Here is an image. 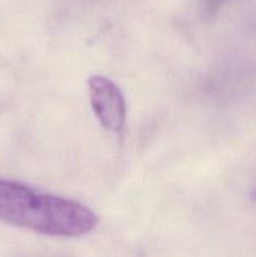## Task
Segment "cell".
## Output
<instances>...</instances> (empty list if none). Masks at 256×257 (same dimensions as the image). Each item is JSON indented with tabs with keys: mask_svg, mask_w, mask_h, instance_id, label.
Returning a JSON list of instances; mask_svg holds the SVG:
<instances>
[{
	"mask_svg": "<svg viewBox=\"0 0 256 257\" xmlns=\"http://www.w3.org/2000/svg\"><path fill=\"white\" fill-rule=\"evenodd\" d=\"M0 221L42 235L79 237L94 230L98 217L77 201L0 180Z\"/></svg>",
	"mask_w": 256,
	"mask_h": 257,
	"instance_id": "1",
	"label": "cell"
},
{
	"mask_svg": "<svg viewBox=\"0 0 256 257\" xmlns=\"http://www.w3.org/2000/svg\"><path fill=\"white\" fill-rule=\"evenodd\" d=\"M92 109L100 124L110 132H120L124 127L125 100L119 88L103 75H92L88 80Z\"/></svg>",
	"mask_w": 256,
	"mask_h": 257,
	"instance_id": "2",
	"label": "cell"
}]
</instances>
